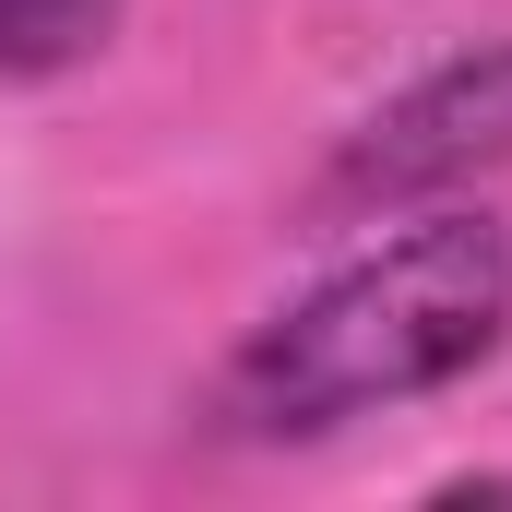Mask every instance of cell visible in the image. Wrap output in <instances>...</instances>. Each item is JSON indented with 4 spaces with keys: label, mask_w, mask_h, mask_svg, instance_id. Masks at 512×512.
<instances>
[{
    "label": "cell",
    "mask_w": 512,
    "mask_h": 512,
    "mask_svg": "<svg viewBox=\"0 0 512 512\" xmlns=\"http://www.w3.org/2000/svg\"><path fill=\"white\" fill-rule=\"evenodd\" d=\"M512 334V227L501 215H393V239L334 262L310 298H286L227 346L203 417L227 441H322L346 417H382L465 382Z\"/></svg>",
    "instance_id": "6da1fadb"
},
{
    "label": "cell",
    "mask_w": 512,
    "mask_h": 512,
    "mask_svg": "<svg viewBox=\"0 0 512 512\" xmlns=\"http://www.w3.org/2000/svg\"><path fill=\"white\" fill-rule=\"evenodd\" d=\"M489 167H512V36L417 72V84H393L382 108L334 143V167H322L310 203L370 227V215H417V203L477 191Z\"/></svg>",
    "instance_id": "7a4b0ae2"
},
{
    "label": "cell",
    "mask_w": 512,
    "mask_h": 512,
    "mask_svg": "<svg viewBox=\"0 0 512 512\" xmlns=\"http://www.w3.org/2000/svg\"><path fill=\"white\" fill-rule=\"evenodd\" d=\"M120 24V0H0V84H48L72 60H96Z\"/></svg>",
    "instance_id": "3957f363"
}]
</instances>
